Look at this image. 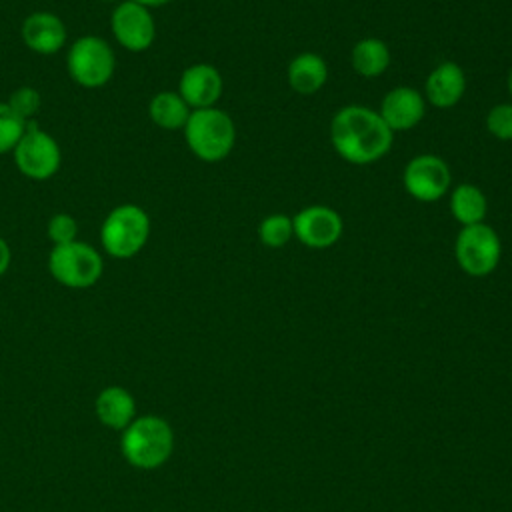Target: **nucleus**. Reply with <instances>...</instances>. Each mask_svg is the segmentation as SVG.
I'll return each instance as SVG.
<instances>
[{"mask_svg": "<svg viewBox=\"0 0 512 512\" xmlns=\"http://www.w3.org/2000/svg\"><path fill=\"white\" fill-rule=\"evenodd\" d=\"M330 142L340 158L364 166L388 154L394 142V132L376 110L350 104L332 116Z\"/></svg>", "mask_w": 512, "mask_h": 512, "instance_id": "f257e3e1", "label": "nucleus"}, {"mask_svg": "<svg viewBox=\"0 0 512 512\" xmlns=\"http://www.w3.org/2000/svg\"><path fill=\"white\" fill-rule=\"evenodd\" d=\"M172 450L174 432L170 424L156 414L136 416L120 432V452L132 468H160L172 456Z\"/></svg>", "mask_w": 512, "mask_h": 512, "instance_id": "f03ea898", "label": "nucleus"}, {"mask_svg": "<svg viewBox=\"0 0 512 512\" xmlns=\"http://www.w3.org/2000/svg\"><path fill=\"white\" fill-rule=\"evenodd\" d=\"M182 130L190 152L204 162L224 160L236 142L234 120L216 106L192 110Z\"/></svg>", "mask_w": 512, "mask_h": 512, "instance_id": "7ed1b4c3", "label": "nucleus"}, {"mask_svg": "<svg viewBox=\"0 0 512 512\" xmlns=\"http://www.w3.org/2000/svg\"><path fill=\"white\" fill-rule=\"evenodd\" d=\"M150 228V216L142 206L130 202L118 204L106 214L100 226V246L108 256L128 260L144 250Z\"/></svg>", "mask_w": 512, "mask_h": 512, "instance_id": "20e7f679", "label": "nucleus"}, {"mask_svg": "<svg viewBox=\"0 0 512 512\" xmlns=\"http://www.w3.org/2000/svg\"><path fill=\"white\" fill-rule=\"evenodd\" d=\"M48 272L60 286L84 290L100 280L104 272V260L92 244L74 240L68 244L52 246L48 254Z\"/></svg>", "mask_w": 512, "mask_h": 512, "instance_id": "39448f33", "label": "nucleus"}, {"mask_svg": "<svg viewBox=\"0 0 512 512\" xmlns=\"http://www.w3.org/2000/svg\"><path fill=\"white\" fill-rule=\"evenodd\" d=\"M66 70L82 88L106 86L116 70V54L108 40L96 34L76 38L66 52Z\"/></svg>", "mask_w": 512, "mask_h": 512, "instance_id": "423d86ee", "label": "nucleus"}, {"mask_svg": "<svg viewBox=\"0 0 512 512\" xmlns=\"http://www.w3.org/2000/svg\"><path fill=\"white\" fill-rule=\"evenodd\" d=\"M12 156L18 172L30 180H48L62 164V150L56 138L32 120L26 124Z\"/></svg>", "mask_w": 512, "mask_h": 512, "instance_id": "0eeeda50", "label": "nucleus"}, {"mask_svg": "<svg viewBox=\"0 0 512 512\" xmlns=\"http://www.w3.org/2000/svg\"><path fill=\"white\" fill-rule=\"evenodd\" d=\"M458 266L470 276L490 274L502 256V244L496 230L484 222L462 226L454 242Z\"/></svg>", "mask_w": 512, "mask_h": 512, "instance_id": "6e6552de", "label": "nucleus"}, {"mask_svg": "<svg viewBox=\"0 0 512 512\" xmlns=\"http://www.w3.org/2000/svg\"><path fill=\"white\" fill-rule=\"evenodd\" d=\"M110 30L114 40L128 52H144L156 38V22L150 8L132 0H122L114 6Z\"/></svg>", "mask_w": 512, "mask_h": 512, "instance_id": "1a4fd4ad", "label": "nucleus"}, {"mask_svg": "<svg viewBox=\"0 0 512 512\" xmlns=\"http://www.w3.org/2000/svg\"><path fill=\"white\" fill-rule=\"evenodd\" d=\"M452 176L448 164L436 154L414 156L402 172L406 192L418 202H436L450 188Z\"/></svg>", "mask_w": 512, "mask_h": 512, "instance_id": "9d476101", "label": "nucleus"}, {"mask_svg": "<svg viewBox=\"0 0 512 512\" xmlns=\"http://www.w3.org/2000/svg\"><path fill=\"white\" fill-rule=\"evenodd\" d=\"M292 224H294V236L304 246L314 250H324L334 246L344 232L342 216L334 208L322 206V204L302 208L292 218Z\"/></svg>", "mask_w": 512, "mask_h": 512, "instance_id": "9b49d317", "label": "nucleus"}, {"mask_svg": "<svg viewBox=\"0 0 512 512\" xmlns=\"http://www.w3.org/2000/svg\"><path fill=\"white\" fill-rule=\"evenodd\" d=\"M224 90V80L216 66L198 62L180 74L178 80V94L184 98V102L190 106V110L200 108H212L220 100Z\"/></svg>", "mask_w": 512, "mask_h": 512, "instance_id": "f8f14e48", "label": "nucleus"}, {"mask_svg": "<svg viewBox=\"0 0 512 512\" xmlns=\"http://www.w3.org/2000/svg\"><path fill=\"white\" fill-rule=\"evenodd\" d=\"M20 34L26 48L40 56H52L60 52L68 40L66 24L60 16L48 10H36L28 14L22 22Z\"/></svg>", "mask_w": 512, "mask_h": 512, "instance_id": "ddd939ff", "label": "nucleus"}, {"mask_svg": "<svg viewBox=\"0 0 512 512\" xmlns=\"http://www.w3.org/2000/svg\"><path fill=\"white\" fill-rule=\"evenodd\" d=\"M378 114L392 132L410 130L418 126L426 114L424 94L410 86H396L382 98Z\"/></svg>", "mask_w": 512, "mask_h": 512, "instance_id": "4468645a", "label": "nucleus"}, {"mask_svg": "<svg viewBox=\"0 0 512 512\" xmlns=\"http://www.w3.org/2000/svg\"><path fill=\"white\" fill-rule=\"evenodd\" d=\"M466 92L464 70L456 62L438 64L426 78L424 100L434 108L446 110L456 106Z\"/></svg>", "mask_w": 512, "mask_h": 512, "instance_id": "2eb2a0df", "label": "nucleus"}, {"mask_svg": "<svg viewBox=\"0 0 512 512\" xmlns=\"http://www.w3.org/2000/svg\"><path fill=\"white\" fill-rule=\"evenodd\" d=\"M94 412L102 426L116 432H122L138 416L134 394L120 384H110L98 392Z\"/></svg>", "mask_w": 512, "mask_h": 512, "instance_id": "dca6fc26", "label": "nucleus"}, {"mask_svg": "<svg viewBox=\"0 0 512 512\" xmlns=\"http://www.w3.org/2000/svg\"><path fill=\"white\" fill-rule=\"evenodd\" d=\"M328 80V64L320 54L302 52L288 64V84L298 94H316Z\"/></svg>", "mask_w": 512, "mask_h": 512, "instance_id": "f3484780", "label": "nucleus"}, {"mask_svg": "<svg viewBox=\"0 0 512 512\" xmlns=\"http://www.w3.org/2000/svg\"><path fill=\"white\" fill-rule=\"evenodd\" d=\"M350 62H352V68L356 74H360L364 78H378L388 70L392 56H390V48L384 40L362 38L354 44Z\"/></svg>", "mask_w": 512, "mask_h": 512, "instance_id": "a211bd4d", "label": "nucleus"}, {"mask_svg": "<svg viewBox=\"0 0 512 512\" xmlns=\"http://www.w3.org/2000/svg\"><path fill=\"white\" fill-rule=\"evenodd\" d=\"M190 106L174 90L156 92L148 104L150 120L164 130H182L190 116Z\"/></svg>", "mask_w": 512, "mask_h": 512, "instance_id": "6ab92c4d", "label": "nucleus"}, {"mask_svg": "<svg viewBox=\"0 0 512 512\" xmlns=\"http://www.w3.org/2000/svg\"><path fill=\"white\" fill-rule=\"evenodd\" d=\"M450 212L454 220L460 222L462 226L480 224L486 218L488 200L478 186L470 182H462L450 194Z\"/></svg>", "mask_w": 512, "mask_h": 512, "instance_id": "aec40b11", "label": "nucleus"}, {"mask_svg": "<svg viewBox=\"0 0 512 512\" xmlns=\"http://www.w3.org/2000/svg\"><path fill=\"white\" fill-rule=\"evenodd\" d=\"M294 236V224L288 214H270L258 226V238L268 248H282Z\"/></svg>", "mask_w": 512, "mask_h": 512, "instance_id": "412c9836", "label": "nucleus"}, {"mask_svg": "<svg viewBox=\"0 0 512 512\" xmlns=\"http://www.w3.org/2000/svg\"><path fill=\"white\" fill-rule=\"evenodd\" d=\"M26 124L28 122L22 120L6 102H0V154H8L16 148Z\"/></svg>", "mask_w": 512, "mask_h": 512, "instance_id": "4be33fe9", "label": "nucleus"}, {"mask_svg": "<svg viewBox=\"0 0 512 512\" xmlns=\"http://www.w3.org/2000/svg\"><path fill=\"white\" fill-rule=\"evenodd\" d=\"M46 236L52 242V246L68 244L78 240V222L68 212H56L50 216L46 224Z\"/></svg>", "mask_w": 512, "mask_h": 512, "instance_id": "5701e85b", "label": "nucleus"}, {"mask_svg": "<svg viewBox=\"0 0 512 512\" xmlns=\"http://www.w3.org/2000/svg\"><path fill=\"white\" fill-rule=\"evenodd\" d=\"M6 104H8L22 120L30 122V120L38 114V110H40L42 96H40V92H38L36 88H32V86H20V88H16V90L10 94V98L6 100Z\"/></svg>", "mask_w": 512, "mask_h": 512, "instance_id": "b1692460", "label": "nucleus"}, {"mask_svg": "<svg viewBox=\"0 0 512 512\" xmlns=\"http://www.w3.org/2000/svg\"><path fill=\"white\" fill-rule=\"evenodd\" d=\"M486 128L494 138L502 142H510L512 140V104L500 102L492 106L486 114Z\"/></svg>", "mask_w": 512, "mask_h": 512, "instance_id": "393cba45", "label": "nucleus"}, {"mask_svg": "<svg viewBox=\"0 0 512 512\" xmlns=\"http://www.w3.org/2000/svg\"><path fill=\"white\" fill-rule=\"evenodd\" d=\"M10 260H12V252L8 242L0 236V276L6 274V270L10 268Z\"/></svg>", "mask_w": 512, "mask_h": 512, "instance_id": "a878e982", "label": "nucleus"}, {"mask_svg": "<svg viewBox=\"0 0 512 512\" xmlns=\"http://www.w3.org/2000/svg\"><path fill=\"white\" fill-rule=\"evenodd\" d=\"M132 2H138V4H142V6H146V8H158V6L168 4L170 0H132Z\"/></svg>", "mask_w": 512, "mask_h": 512, "instance_id": "bb28decb", "label": "nucleus"}, {"mask_svg": "<svg viewBox=\"0 0 512 512\" xmlns=\"http://www.w3.org/2000/svg\"><path fill=\"white\" fill-rule=\"evenodd\" d=\"M506 84H508V92H510V96H512V68H510V72H508V80H506Z\"/></svg>", "mask_w": 512, "mask_h": 512, "instance_id": "cd10ccee", "label": "nucleus"}, {"mask_svg": "<svg viewBox=\"0 0 512 512\" xmlns=\"http://www.w3.org/2000/svg\"><path fill=\"white\" fill-rule=\"evenodd\" d=\"M104 2H116V4H118V2H122V0H104Z\"/></svg>", "mask_w": 512, "mask_h": 512, "instance_id": "c85d7f7f", "label": "nucleus"}]
</instances>
